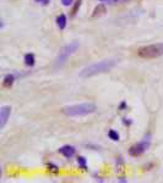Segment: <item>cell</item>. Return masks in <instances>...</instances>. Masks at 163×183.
Wrapping results in <instances>:
<instances>
[{"instance_id": "1", "label": "cell", "mask_w": 163, "mask_h": 183, "mask_svg": "<svg viewBox=\"0 0 163 183\" xmlns=\"http://www.w3.org/2000/svg\"><path fill=\"white\" fill-rule=\"evenodd\" d=\"M115 65H116V60H114V59L101 60L98 62L91 64V65L86 66L85 69H82L80 71V77L81 78H90V77H93V76L104 73V72L110 71Z\"/></svg>"}, {"instance_id": "2", "label": "cell", "mask_w": 163, "mask_h": 183, "mask_svg": "<svg viewBox=\"0 0 163 183\" xmlns=\"http://www.w3.org/2000/svg\"><path fill=\"white\" fill-rule=\"evenodd\" d=\"M97 110L96 104L93 103H81L76 105L65 106L63 109V112L69 117H79V116H86V115L93 114Z\"/></svg>"}, {"instance_id": "3", "label": "cell", "mask_w": 163, "mask_h": 183, "mask_svg": "<svg viewBox=\"0 0 163 183\" xmlns=\"http://www.w3.org/2000/svg\"><path fill=\"white\" fill-rule=\"evenodd\" d=\"M138 55L142 59H157L163 56V43H156L138 49Z\"/></svg>"}, {"instance_id": "4", "label": "cell", "mask_w": 163, "mask_h": 183, "mask_svg": "<svg viewBox=\"0 0 163 183\" xmlns=\"http://www.w3.org/2000/svg\"><path fill=\"white\" fill-rule=\"evenodd\" d=\"M79 46H80V43L77 42V40H74V42H71L69 43L68 45H65L64 48H61V50L59 51V55L57 57V62H58V65H63L68 59H69L77 49H79Z\"/></svg>"}, {"instance_id": "5", "label": "cell", "mask_w": 163, "mask_h": 183, "mask_svg": "<svg viewBox=\"0 0 163 183\" xmlns=\"http://www.w3.org/2000/svg\"><path fill=\"white\" fill-rule=\"evenodd\" d=\"M150 145H151V134H146L140 143L132 145L129 149V154L131 156H140L141 154H143L147 149L150 148Z\"/></svg>"}, {"instance_id": "6", "label": "cell", "mask_w": 163, "mask_h": 183, "mask_svg": "<svg viewBox=\"0 0 163 183\" xmlns=\"http://www.w3.org/2000/svg\"><path fill=\"white\" fill-rule=\"evenodd\" d=\"M10 114H11V106H1V110H0V127L1 129L5 127L9 117H10Z\"/></svg>"}, {"instance_id": "7", "label": "cell", "mask_w": 163, "mask_h": 183, "mask_svg": "<svg viewBox=\"0 0 163 183\" xmlns=\"http://www.w3.org/2000/svg\"><path fill=\"white\" fill-rule=\"evenodd\" d=\"M59 153L61 155L66 156V158H71L75 154V148L71 147V145H64V147H61V148L59 149Z\"/></svg>"}, {"instance_id": "8", "label": "cell", "mask_w": 163, "mask_h": 183, "mask_svg": "<svg viewBox=\"0 0 163 183\" xmlns=\"http://www.w3.org/2000/svg\"><path fill=\"white\" fill-rule=\"evenodd\" d=\"M105 11H107V9H105L104 5H103V4H99V5H97V6L94 8L93 13H92V17H98V16L103 15Z\"/></svg>"}, {"instance_id": "9", "label": "cell", "mask_w": 163, "mask_h": 183, "mask_svg": "<svg viewBox=\"0 0 163 183\" xmlns=\"http://www.w3.org/2000/svg\"><path fill=\"white\" fill-rule=\"evenodd\" d=\"M16 80V77H15V75H8V76H5V78H4V82H3V84H4V87H6V88H10L12 84H14V82Z\"/></svg>"}, {"instance_id": "10", "label": "cell", "mask_w": 163, "mask_h": 183, "mask_svg": "<svg viewBox=\"0 0 163 183\" xmlns=\"http://www.w3.org/2000/svg\"><path fill=\"white\" fill-rule=\"evenodd\" d=\"M57 24H58V27L60 29H64L66 27V16L64 13L59 15L58 17H57Z\"/></svg>"}, {"instance_id": "11", "label": "cell", "mask_w": 163, "mask_h": 183, "mask_svg": "<svg viewBox=\"0 0 163 183\" xmlns=\"http://www.w3.org/2000/svg\"><path fill=\"white\" fill-rule=\"evenodd\" d=\"M35 55L33 54H26L25 55V64L27 65V66H30V67H32L33 65H35Z\"/></svg>"}, {"instance_id": "12", "label": "cell", "mask_w": 163, "mask_h": 183, "mask_svg": "<svg viewBox=\"0 0 163 183\" xmlns=\"http://www.w3.org/2000/svg\"><path fill=\"white\" fill-rule=\"evenodd\" d=\"M108 137L110 138L112 140H115V142H118V140L120 139V136H119V133H118L116 131H114V129H110V131L108 132Z\"/></svg>"}, {"instance_id": "13", "label": "cell", "mask_w": 163, "mask_h": 183, "mask_svg": "<svg viewBox=\"0 0 163 183\" xmlns=\"http://www.w3.org/2000/svg\"><path fill=\"white\" fill-rule=\"evenodd\" d=\"M81 3H82L81 0H77V1H76V5L74 6V9H72V11H71V16H72V17L76 15V12L79 11V8L81 6Z\"/></svg>"}, {"instance_id": "14", "label": "cell", "mask_w": 163, "mask_h": 183, "mask_svg": "<svg viewBox=\"0 0 163 183\" xmlns=\"http://www.w3.org/2000/svg\"><path fill=\"white\" fill-rule=\"evenodd\" d=\"M48 167H49V171H52L53 173H58L59 172V167L53 165V164H48Z\"/></svg>"}, {"instance_id": "15", "label": "cell", "mask_w": 163, "mask_h": 183, "mask_svg": "<svg viewBox=\"0 0 163 183\" xmlns=\"http://www.w3.org/2000/svg\"><path fill=\"white\" fill-rule=\"evenodd\" d=\"M77 161H79V164H80L81 169H86V159H85V158L80 156V158L77 159Z\"/></svg>"}, {"instance_id": "16", "label": "cell", "mask_w": 163, "mask_h": 183, "mask_svg": "<svg viewBox=\"0 0 163 183\" xmlns=\"http://www.w3.org/2000/svg\"><path fill=\"white\" fill-rule=\"evenodd\" d=\"M61 4L64 6H68V5H71L72 4V0H61Z\"/></svg>"}, {"instance_id": "17", "label": "cell", "mask_w": 163, "mask_h": 183, "mask_svg": "<svg viewBox=\"0 0 163 183\" xmlns=\"http://www.w3.org/2000/svg\"><path fill=\"white\" fill-rule=\"evenodd\" d=\"M37 3H39L41 5H48L49 4V0H36Z\"/></svg>"}, {"instance_id": "18", "label": "cell", "mask_w": 163, "mask_h": 183, "mask_svg": "<svg viewBox=\"0 0 163 183\" xmlns=\"http://www.w3.org/2000/svg\"><path fill=\"white\" fill-rule=\"evenodd\" d=\"M99 1H116V0H99Z\"/></svg>"}]
</instances>
